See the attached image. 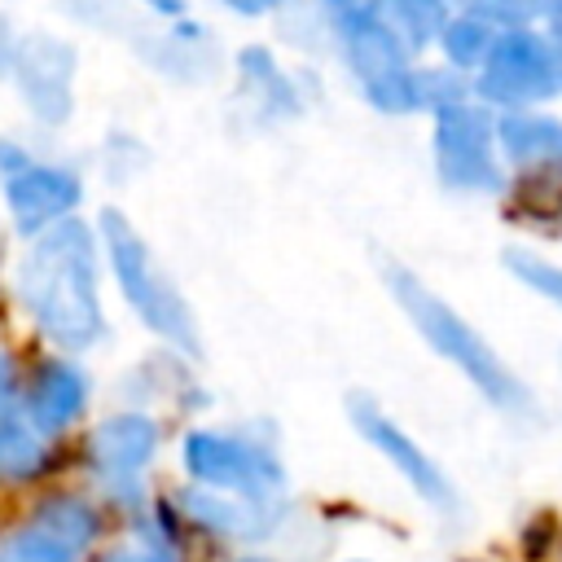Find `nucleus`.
Returning <instances> with one entry per match:
<instances>
[{"label": "nucleus", "mask_w": 562, "mask_h": 562, "mask_svg": "<svg viewBox=\"0 0 562 562\" xmlns=\"http://www.w3.org/2000/svg\"><path fill=\"white\" fill-rule=\"evenodd\" d=\"M501 268L509 272V281L518 290H527L531 299H540L544 307H553L562 316V259H553L536 246H505Z\"/></svg>", "instance_id": "2eb2a0df"}, {"label": "nucleus", "mask_w": 562, "mask_h": 562, "mask_svg": "<svg viewBox=\"0 0 562 562\" xmlns=\"http://www.w3.org/2000/svg\"><path fill=\"white\" fill-rule=\"evenodd\" d=\"M22 294L35 321L61 347H88L101 334L97 281H92V246L79 224L53 228L22 263Z\"/></svg>", "instance_id": "f03ea898"}, {"label": "nucleus", "mask_w": 562, "mask_h": 562, "mask_svg": "<svg viewBox=\"0 0 562 562\" xmlns=\"http://www.w3.org/2000/svg\"><path fill=\"white\" fill-rule=\"evenodd\" d=\"M154 9H180V0H149Z\"/></svg>", "instance_id": "b1692460"}, {"label": "nucleus", "mask_w": 562, "mask_h": 562, "mask_svg": "<svg viewBox=\"0 0 562 562\" xmlns=\"http://www.w3.org/2000/svg\"><path fill=\"white\" fill-rule=\"evenodd\" d=\"M496 136L514 189H562V110L496 114Z\"/></svg>", "instance_id": "6e6552de"}, {"label": "nucleus", "mask_w": 562, "mask_h": 562, "mask_svg": "<svg viewBox=\"0 0 562 562\" xmlns=\"http://www.w3.org/2000/svg\"><path fill=\"white\" fill-rule=\"evenodd\" d=\"M382 285L391 290V299H395V307L404 312V321L422 334V342H426L443 364H452V369L465 378V386H470L487 408H496V413L509 417V422H527V417L540 413V400H536L531 382L492 347V338H487L465 312H457V307H452L439 290H430L413 268L386 259V263H382Z\"/></svg>", "instance_id": "f257e3e1"}, {"label": "nucleus", "mask_w": 562, "mask_h": 562, "mask_svg": "<svg viewBox=\"0 0 562 562\" xmlns=\"http://www.w3.org/2000/svg\"><path fill=\"white\" fill-rule=\"evenodd\" d=\"M241 562H263V558H241Z\"/></svg>", "instance_id": "393cba45"}, {"label": "nucleus", "mask_w": 562, "mask_h": 562, "mask_svg": "<svg viewBox=\"0 0 562 562\" xmlns=\"http://www.w3.org/2000/svg\"><path fill=\"white\" fill-rule=\"evenodd\" d=\"M79 198V184L66 176V171H48V167H31V171H18L13 184H9V202L18 211V224L26 233H35L44 220L70 211Z\"/></svg>", "instance_id": "1a4fd4ad"}, {"label": "nucleus", "mask_w": 562, "mask_h": 562, "mask_svg": "<svg viewBox=\"0 0 562 562\" xmlns=\"http://www.w3.org/2000/svg\"><path fill=\"white\" fill-rule=\"evenodd\" d=\"M44 439L22 422H0V483H26L44 470Z\"/></svg>", "instance_id": "f3484780"}, {"label": "nucleus", "mask_w": 562, "mask_h": 562, "mask_svg": "<svg viewBox=\"0 0 562 562\" xmlns=\"http://www.w3.org/2000/svg\"><path fill=\"white\" fill-rule=\"evenodd\" d=\"M430 162L448 193L501 198L509 184V171L501 158L496 110L483 105L479 97L439 105L430 114Z\"/></svg>", "instance_id": "7ed1b4c3"}, {"label": "nucleus", "mask_w": 562, "mask_h": 562, "mask_svg": "<svg viewBox=\"0 0 562 562\" xmlns=\"http://www.w3.org/2000/svg\"><path fill=\"white\" fill-rule=\"evenodd\" d=\"M496 35H501L496 22H487L474 9H457L452 22H448V31L439 35V57H443V66H452V70H461V75L474 79V70L487 61Z\"/></svg>", "instance_id": "ddd939ff"}, {"label": "nucleus", "mask_w": 562, "mask_h": 562, "mask_svg": "<svg viewBox=\"0 0 562 562\" xmlns=\"http://www.w3.org/2000/svg\"><path fill=\"white\" fill-rule=\"evenodd\" d=\"M540 26L549 31V40H553V44H558V53H562V0H549V4H544Z\"/></svg>", "instance_id": "aec40b11"}, {"label": "nucleus", "mask_w": 562, "mask_h": 562, "mask_svg": "<svg viewBox=\"0 0 562 562\" xmlns=\"http://www.w3.org/2000/svg\"><path fill=\"white\" fill-rule=\"evenodd\" d=\"M184 465H189V474L198 483L241 492L246 501H268L285 483V470H281V461L268 448L233 439V435H211V430L189 435Z\"/></svg>", "instance_id": "0eeeda50"}, {"label": "nucleus", "mask_w": 562, "mask_h": 562, "mask_svg": "<svg viewBox=\"0 0 562 562\" xmlns=\"http://www.w3.org/2000/svg\"><path fill=\"white\" fill-rule=\"evenodd\" d=\"M83 395H88L83 373L70 369V364H61V360H53V364H44V369L35 373V382H31V395H26L31 422H35L40 430H57V426H66V422L83 408Z\"/></svg>", "instance_id": "9b49d317"}, {"label": "nucleus", "mask_w": 562, "mask_h": 562, "mask_svg": "<svg viewBox=\"0 0 562 562\" xmlns=\"http://www.w3.org/2000/svg\"><path fill=\"white\" fill-rule=\"evenodd\" d=\"M558 369H562V351H558Z\"/></svg>", "instance_id": "a878e982"}, {"label": "nucleus", "mask_w": 562, "mask_h": 562, "mask_svg": "<svg viewBox=\"0 0 562 562\" xmlns=\"http://www.w3.org/2000/svg\"><path fill=\"white\" fill-rule=\"evenodd\" d=\"M105 562H171V558H162L154 549H114Z\"/></svg>", "instance_id": "4be33fe9"}, {"label": "nucleus", "mask_w": 562, "mask_h": 562, "mask_svg": "<svg viewBox=\"0 0 562 562\" xmlns=\"http://www.w3.org/2000/svg\"><path fill=\"white\" fill-rule=\"evenodd\" d=\"M26 522H31L35 531H44L48 540L75 549V553H83V549L92 544V536H97V514H92L83 501H75V496H53V501H44Z\"/></svg>", "instance_id": "dca6fc26"}, {"label": "nucleus", "mask_w": 562, "mask_h": 562, "mask_svg": "<svg viewBox=\"0 0 562 562\" xmlns=\"http://www.w3.org/2000/svg\"><path fill=\"white\" fill-rule=\"evenodd\" d=\"M378 9H382V18L391 22V31L413 48V57L417 53H426V48H439V35L448 31V22H452V13L461 9L457 0H378Z\"/></svg>", "instance_id": "f8f14e48"}, {"label": "nucleus", "mask_w": 562, "mask_h": 562, "mask_svg": "<svg viewBox=\"0 0 562 562\" xmlns=\"http://www.w3.org/2000/svg\"><path fill=\"white\" fill-rule=\"evenodd\" d=\"M228 4H237V9H250V13H255V9H268L272 0H228Z\"/></svg>", "instance_id": "5701e85b"}, {"label": "nucleus", "mask_w": 562, "mask_h": 562, "mask_svg": "<svg viewBox=\"0 0 562 562\" xmlns=\"http://www.w3.org/2000/svg\"><path fill=\"white\" fill-rule=\"evenodd\" d=\"M474 97L496 114L544 110L562 101V53L540 22L501 26L487 61L474 70Z\"/></svg>", "instance_id": "20e7f679"}, {"label": "nucleus", "mask_w": 562, "mask_h": 562, "mask_svg": "<svg viewBox=\"0 0 562 562\" xmlns=\"http://www.w3.org/2000/svg\"><path fill=\"white\" fill-rule=\"evenodd\" d=\"M347 413H351V426L360 430V439L378 452V457H386V465L430 505V509H439V514H457V487H452V479L443 474V465L391 417V413H382L369 395H351L347 400Z\"/></svg>", "instance_id": "423d86ee"}, {"label": "nucleus", "mask_w": 562, "mask_h": 562, "mask_svg": "<svg viewBox=\"0 0 562 562\" xmlns=\"http://www.w3.org/2000/svg\"><path fill=\"white\" fill-rule=\"evenodd\" d=\"M184 505H189V518L220 531V536H263L272 522H277V509L263 501H250V505H228V501H215L206 492H184Z\"/></svg>", "instance_id": "4468645a"}, {"label": "nucleus", "mask_w": 562, "mask_h": 562, "mask_svg": "<svg viewBox=\"0 0 562 562\" xmlns=\"http://www.w3.org/2000/svg\"><path fill=\"white\" fill-rule=\"evenodd\" d=\"M158 448V430L149 417H110L92 435V461L105 474H132L140 470Z\"/></svg>", "instance_id": "9d476101"}, {"label": "nucleus", "mask_w": 562, "mask_h": 562, "mask_svg": "<svg viewBox=\"0 0 562 562\" xmlns=\"http://www.w3.org/2000/svg\"><path fill=\"white\" fill-rule=\"evenodd\" d=\"M13 391H18V378H13V364L9 356H0V413L13 404Z\"/></svg>", "instance_id": "412c9836"}, {"label": "nucleus", "mask_w": 562, "mask_h": 562, "mask_svg": "<svg viewBox=\"0 0 562 562\" xmlns=\"http://www.w3.org/2000/svg\"><path fill=\"white\" fill-rule=\"evenodd\" d=\"M0 562H79V553L75 549H66V544H57V540H48L44 531H35L31 522L0 549Z\"/></svg>", "instance_id": "a211bd4d"}, {"label": "nucleus", "mask_w": 562, "mask_h": 562, "mask_svg": "<svg viewBox=\"0 0 562 562\" xmlns=\"http://www.w3.org/2000/svg\"><path fill=\"white\" fill-rule=\"evenodd\" d=\"M101 228H105L110 259H114V268H119V277H123L127 299L136 303V312H140L162 338H171L176 347H184L189 356H198V329H193V321H189V307H184L180 294L154 272L145 246L136 241V233H132L114 211L101 220Z\"/></svg>", "instance_id": "39448f33"}, {"label": "nucleus", "mask_w": 562, "mask_h": 562, "mask_svg": "<svg viewBox=\"0 0 562 562\" xmlns=\"http://www.w3.org/2000/svg\"><path fill=\"white\" fill-rule=\"evenodd\" d=\"M457 4L483 13L496 26H522V22H540L549 0H457Z\"/></svg>", "instance_id": "6ab92c4d"}]
</instances>
